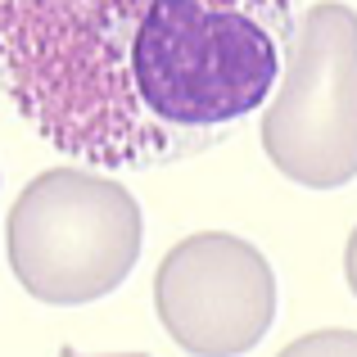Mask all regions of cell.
I'll list each match as a JSON object with an SVG mask.
<instances>
[{"instance_id": "7a4b0ae2", "label": "cell", "mask_w": 357, "mask_h": 357, "mask_svg": "<svg viewBox=\"0 0 357 357\" xmlns=\"http://www.w3.org/2000/svg\"><path fill=\"white\" fill-rule=\"evenodd\" d=\"M140 204L96 167H50L9 208L5 249L36 303L77 307L114 294L140 258Z\"/></svg>"}, {"instance_id": "277c9868", "label": "cell", "mask_w": 357, "mask_h": 357, "mask_svg": "<svg viewBox=\"0 0 357 357\" xmlns=\"http://www.w3.org/2000/svg\"><path fill=\"white\" fill-rule=\"evenodd\" d=\"M154 312L185 353H249L276 321L271 262L249 240L227 231L185 236L158 262Z\"/></svg>"}, {"instance_id": "3957f363", "label": "cell", "mask_w": 357, "mask_h": 357, "mask_svg": "<svg viewBox=\"0 0 357 357\" xmlns=\"http://www.w3.org/2000/svg\"><path fill=\"white\" fill-rule=\"evenodd\" d=\"M280 91L262 114V149L280 176L340 190L357 172V14L321 0L289 32Z\"/></svg>"}, {"instance_id": "6da1fadb", "label": "cell", "mask_w": 357, "mask_h": 357, "mask_svg": "<svg viewBox=\"0 0 357 357\" xmlns=\"http://www.w3.org/2000/svg\"><path fill=\"white\" fill-rule=\"evenodd\" d=\"M294 0H0V86L59 154L149 172L262 109Z\"/></svg>"}]
</instances>
